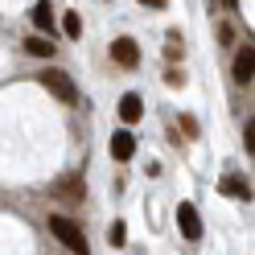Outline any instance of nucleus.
<instances>
[{"instance_id": "obj_14", "label": "nucleus", "mask_w": 255, "mask_h": 255, "mask_svg": "<svg viewBox=\"0 0 255 255\" xmlns=\"http://www.w3.org/2000/svg\"><path fill=\"white\" fill-rule=\"evenodd\" d=\"M165 78H169V87H185V74H181V70H169Z\"/></svg>"}, {"instance_id": "obj_13", "label": "nucleus", "mask_w": 255, "mask_h": 255, "mask_svg": "<svg viewBox=\"0 0 255 255\" xmlns=\"http://www.w3.org/2000/svg\"><path fill=\"white\" fill-rule=\"evenodd\" d=\"M243 140H247V152H255V120H247V128H243Z\"/></svg>"}, {"instance_id": "obj_8", "label": "nucleus", "mask_w": 255, "mask_h": 255, "mask_svg": "<svg viewBox=\"0 0 255 255\" xmlns=\"http://www.w3.org/2000/svg\"><path fill=\"white\" fill-rule=\"evenodd\" d=\"M33 25L41 29V37L54 33V8H50V4H33Z\"/></svg>"}, {"instance_id": "obj_5", "label": "nucleus", "mask_w": 255, "mask_h": 255, "mask_svg": "<svg viewBox=\"0 0 255 255\" xmlns=\"http://www.w3.org/2000/svg\"><path fill=\"white\" fill-rule=\"evenodd\" d=\"M111 58L120 62V66H140V45L132 41V37H116V45H111Z\"/></svg>"}, {"instance_id": "obj_2", "label": "nucleus", "mask_w": 255, "mask_h": 255, "mask_svg": "<svg viewBox=\"0 0 255 255\" xmlns=\"http://www.w3.org/2000/svg\"><path fill=\"white\" fill-rule=\"evenodd\" d=\"M41 87L54 95V99H62L66 107H74L78 103V87H74V78L66 74V70H45L41 74Z\"/></svg>"}, {"instance_id": "obj_10", "label": "nucleus", "mask_w": 255, "mask_h": 255, "mask_svg": "<svg viewBox=\"0 0 255 255\" xmlns=\"http://www.w3.org/2000/svg\"><path fill=\"white\" fill-rule=\"evenodd\" d=\"M222 194H235V198L251 202V185H247V181H239V177H227V181H222Z\"/></svg>"}, {"instance_id": "obj_9", "label": "nucleus", "mask_w": 255, "mask_h": 255, "mask_svg": "<svg viewBox=\"0 0 255 255\" xmlns=\"http://www.w3.org/2000/svg\"><path fill=\"white\" fill-rule=\"evenodd\" d=\"M25 50L33 54V58H54V41L37 33V37H29V41H25Z\"/></svg>"}, {"instance_id": "obj_3", "label": "nucleus", "mask_w": 255, "mask_h": 255, "mask_svg": "<svg viewBox=\"0 0 255 255\" xmlns=\"http://www.w3.org/2000/svg\"><path fill=\"white\" fill-rule=\"evenodd\" d=\"M177 227H181V235L189 239V243L202 239V218H198V206L194 202H181L177 206Z\"/></svg>"}, {"instance_id": "obj_4", "label": "nucleus", "mask_w": 255, "mask_h": 255, "mask_svg": "<svg viewBox=\"0 0 255 255\" xmlns=\"http://www.w3.org/2000/svg\"><path fill=\"white\" fill-rule=\"evenodd\" d=\"M251 78H255V50H251V41H247V45H239V54H235V83L247 87Z\"/></svg>"}, {"instance_id": "obj_6", "label": "nucleus", "mask_w": 255, "mask_h": 255, "mask_svg": "<svg viewBox=\"0 0 255 255\" xmlns=\"http://www.w3.org/2000/svg\"><path fill=\"white\" fill-rule=\"evenodd\" d=\"M140 116H144V99H140L136 91H128L124 99H120V120H124V124H136Z\"/></svg>"}, {"instance_id": "obj_11", "label": "nucleus", "mask_w": 255, "mask_h": 255, "mask_svg": "<svg viewBox=\"0 0 255 255\" xmlns=\"http://www.w3.org/2000/svg\"><path fill=\"white\" fill-rule=\"evenodd\" d=\"M107 243H111V247H124V243H128V227H124L120 218L107 227Z\"/></svg>"}, {"instance_id": "obj_1", "label": "nucleus", "mask_w": 255, "mask_h": 255, "mask_svg": "<svg viewBox=\"0 0 255 255\" xmlns=\"http://www.w3.org/2000/svg\"><path fill=\"white\" fill-rule=\"evenodd\" d=\"M50 235H58V239H62V243H66L74 255H91L87 235H83V227H78L74 218H66V214H50Z\"/></svg>"}, {"instance_id": "obj_12", "label": "nucleus", "mask_w": 255, "mask_h": 255, "mask_svg": "<svg viewBox=\"0 0 255 255\" xmlns=\"http://www.w3.org/2000/svg\"><path fill=\"white\" fill-rule=\"evenodd\" d=\"M62 29H66V37H78V33H83V21H78V12H66V17H62Z\"/></svg>"}, {"instance_id": "obj_7", "label": "nucleus", "mask_w": 255, "mask_h": 255, "mask_svg": "<svg viewBox=\"0 0 255 255\" xmlns=\"http://www.w3.org/2000/svg\"><path fill=\"white\" fill-rule=\"evenodd\" d=\"M111 156H116V161H132L136 156V136L132 132H116L111 136Z\"/></svg>"}]
</instances>
